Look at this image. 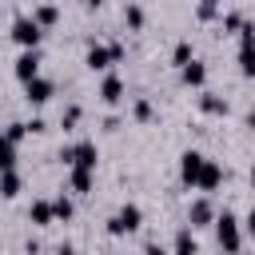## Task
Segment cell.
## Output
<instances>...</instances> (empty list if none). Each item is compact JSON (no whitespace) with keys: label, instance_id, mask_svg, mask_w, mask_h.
I'll return each mask as SVG.
<instances>
[{"label":"cell","instance_id":"6da1fadb","mask_svg":"<svg viewBox=\"0 0 255 255\" xmlns=\"http://www.w3.org/2000/svg\"><path fill=\"white\" fill-rule=\"evenodd\" d=\"M60 159H64V167H92V171H96V163H100V147H96L92 139H76V143L60 147Z\"/></svg>","mask_w":255,"mask_h":255},{"label":"cell","instance_id":"7a4b0ae2","mask_svg":"<svg viewBox=\"0 0 255 255\" xmlns=\"http://www.w3.org/2000/svg\"><path fill=\"white\" fill-rule=\"evenodd\" d=\"M211 227H215V243H219L223 251H239V247H243V235H239V219H235L231 211H219V215L211 219Z\"/></svg>","mask_w":255,"mask_h":255},{"label":"cell","instance_id":"3957f363","mask_svg":"<svg viewBox=\"0 0 255 255\" xmlns=\"http://www.w3.org/2000/svg\"><path fill=\"white\" fill-rule=\"evenodd\" d=\"M120 60H124V44H92L88 56H84V64H88L92 72H108V68L120 64Z\"/></svg>","mask_w":255,"mask_h":255},{"label":"cell","instance_id":"277c9868","mask_svg":"<svg viewBox=\"0 0 255 255\" xmlns=\"http://www.w3.org/2000/svg\"><path fill=\"white\" fill-rule=\"evenodd\" d=\"M139 223H143V211H139L135 203H124V207L108 219V235H131V231H139Z\"/></svg>","mask_w":255,"mask_h":255},{"label":"cell","instance_id":"5b68a950","mask_svg":"<svg viewBox=\"0 0 255 255\" xmlns=\"http://www.w3.org/2000/svg\"><path fill=\"white\" fill-rule=\"evenodd\" d=\"M12 40H16L20 48H40L44 28H40L32 16H16V20H12Z\"/></svg>","mask_w":255,"mask_h":255},{"label":"cell","instance_id":"8992f818","mask_svg":"<svg viewBox=\"0 0 255 255\" xmlns=\"http://www.w3.org/2000/svg\"><path fill=\"white\" fill-rule=\"evenodd\" d=\"M235 60H239V72L251 80L255 76V24H243L239 28V56Z\"/></svg>","mask_w":255,"mask_h":255},{"label":"cell","instance_id":"52a82bcc","mask_svg":"<svg viewBox=\"0 0 255 255\" xmlns=\"http://www.w3.org/2000/svg\"><path fill=\"white\" fill-rule=\"evenodd\" d=\"M52 96H56V84H52V80H44V76L24 80V100H28V104H36V108H40V104H48Z\"/></svg>","mask_w":255,"mask_h":255},{"label":"cell","instance_id":"ba28073f","mask_svg":"<svg viewBox=\"0 0 255 255\" xmlns=\"http://www.w3.org/2000/svg\"><path fill=\"white\" fill-rule=\"evenodd\" d=\"M12 72H16V80H20V84H24V80H32V76H40V52H36V48H24V52L16 56Z\"/></svg>","mask_w":255,"mask_h":255},{"label":"cell","instance_id":"9c48e42d","mask_svg":"<svg viewBox=\"0 0 255 255\" xmlns=\"http://www.w3.org/2000/svg\"><path fill=\"white\" fill-rule=\"evenodd\" d=\"M219 183H223V167H219L215 159H203V167H199V175H195L191 187H195V191H215Z\"/></svg>","mask_w":255,"mask_h":255},{"label":"cell","instance_id":"30bf717a","mask_svg":"<svg viewBox=\"0 0 255 255\" xmlns=\"http://www.w3.org/2000/svg\"><path fill=\"white\" fill-rule=\"evenodd\" d=\"M203 159H207V155H203V151H195V147H187V151L179 155V179H183L187 187L195 183V175H199V167H203Z\"/></svg>","mask_w":255,"mask_h":255},{"label":"cell","instance_id":"8fae6325","mask_svg":"<svg viewBox=\"0 0 255 255\" xmlns=\"http://www.w3.org/2000/svg\"><path fill=\"white\" fill-rule=\"evenodd\" d=\"M211 219H215L211 199H191V207H187V227H191V231H195V227H211Z\"/></svg>","mask_w":255,"mask_h":255},{"label":"cell","instance_id":"7c38bea8","mask_svg":"<svg viewBox=\"0 0 255 255\" xmlns=\"http://www.w3.org/2000/svg\"><path fill=\"white\" fill-rule=\"evenodd\" d=\"M179 80H183L187 88H203V84H207V68H203V64L191 56L187 64H179Z\"/></svg>","mask_w":255,"mask_h":255},{"label":"cell","instance_id":"4fadbf2b","mask_svg":"<svg viewBox=\"0 0 255 255\" xmlns=\"http://www.w3.org/2000/svg\"><path fill=\"white\" fill-rule=\"evenodd\" d=\"M92 183H96V171H92V167H68V187H72L76 195H88Z\"/></svg>","mask_w":255,"mask_h":255},{"label":"cell","instance_id":"5bb4252c","mask_svg":"<svg viewBox=\"0 0 255 255\" xmlns=\"http://www.w3.org/2000/svg\"><path fill=\"white\" fill-rule=\"evenodd\" d=\"M20 187H24L20 171H16V167H4V171H0V195H4V199H16Z\"/></svg>","mask_w":255,"mask_h":255},{"label":"cell","instance_id":"9a60e30c","mask_svg":"<svg viewBox=\"0 0 255 255\" xmlns=\"http://www.w3.org/2000/svg\"><path fill=\"white\" fill-rule=\"evenodd\" d=\"M100 100H104V104H120V100H124V80H120V76H104Z\"/></svg>","mask_w":255,"mask_h":255},{"label":"cell","instance_id":"2e32d148","mask_svg":"<svg viewBox=\"0 0 255 255\" xmlns=\"http://www.w3.org/2000/svg\"><path fill=\"white\" fill-rule=\"evenodd\" d=\"M28 219H32L36 227H48V223H56V215H52V199H36V203L28 207Z\"/></svg>","mask_w":255,"mask_h":255},{"label":"cell","instance_id":"e0dca14e","mask_svg":"<svg viewBox=\"0 0 255 255\" xmlns=\"http://www.w3.org/2000/svg\"><path fill=\"white\" fill-rule=\"evenodd\" d=\"M199 112H207V116H227L231 108H227V100H223V96L203 92V96H199Z\"/></svg>","mask_w":255,"mask_h":255},{"label":"cell","instance_id":"ac0fdd59","mask_svg":"<svg viewBox=\"0 0 255 255\" xmlns=\"http://www.w3.org/2000/svg\"><path fill=\"white\" fill-rule=\"evenodd\" d=\"M52 215H56V223H68V219L76 215V203H72L68 195H56V199H52Z\"/></svg>","mask_w":255,"mask_h":255},{"label":"cell","instance_id":"d6986e66","mask_svg":"<svg viewBox=\"0 0 255 255\" xmlns=\"http://www.w3.org/2000/svg\"><path fill=\"white\" fill-rule=\"evenodd\" d=\"M32 20H36L40 28H52V24L60 20V8H56V4H40V8L32 12Z\"/></svg>","mask_w":255,"mask_h":255},{"label":"cell","instance_id":"ffe728a7","mask_svg":"<svg viewBox=\"0 0 255 255\" xmlns=\"http://www.w3.org/2000/svg\"><path fill=\"white\" fill-rule=\"evenodd\" d=\"M124 24H128L131 32H139V28H143V8H139V4H124Z\"/></svg>","mask_w":255,"mask_h":255},{"label":"cell","instance_id":"44dd1931","mask_svg":"<svg viewBox=\"0 0 255 255\" xmlns=\"http://www.w3.org/2000/svg\"><path fill=\"white\" fill-rule=\"evenodd\" d=\"M171 247L175 251H199V243H195V235H191V227H183L175 239H171Z\"/></svg>","mask_w":255,"mask_h":255},{"label":"cell","instance_id":"7402d4cb","mask_svg":"<svg viewBox=\"0 0 255 255\" xmlns=\"http://www.w3.org/2000/svg\"><path fill=\"white\" fill-rule=\"evenodd\" d=\"M219 12H223V0H199V8H195L199 20H215Z\"/></svg>","mask_w":255,"mask_h":255},{"label":"cell","instance_id":"603a6c76","mask_svg":"<svg viewBox=\"0 0 255 255\" xmlns=\"http://www.w3.org/2000/svg\"><path fill=\"white\" fill-rule=\"evenodd\" d=\"M4 167H16V143H12L8 135L0 139V171H4Z\"/></svg>","mask_w":255,"mask_h":255},{"label":"cell","instance_id":"cb8c5ba5","mask_svg":"<svg viewBox=\"0 0 255 255\" xmlns=\"http://www.w3.org/2000/svg\"><path fill=\"white\" fill-rule=\"evenodd\" d=\"M131 116H135V120H139V124H147V120H151V116H155V108H151V100H143V96H139V100H135V104H131Z\"/></svg>","mask_w":255,"mask_h":255},{"label":"cell","instance_id":"d4e9b609","mask_svg":"<svg viewBox=\"0 0 255 255\" xmlns=\"http://www.w3.org/2000/svg\"><path fill=\"white\" fill-rule=\"evenodd\" d=\"M191 56H195V48H191V44H187V40H179V44H175V52H171V64H175V68H179V64H187V60H191Z\"/></svg>","mask_w":255,"mask_h":255},{"label":"cell","instance_id":"484cf974","mask_svg":"<svg viewBox=\"0 0 255 255\" xmlns=\"http://www.w3.org/2000/svg\"><path fill=\"white\" fill-rule=\"evenodd\" d=\"M80 116H84V112H80V104H68V112L60 116V128H64V131H72V128L80 124Z\"/></svg>","mask_w":255,"mask_h":255},{"label":"cell","instance_id":"4316f807","mask_svg":"<svg viewBox=\"0 0 255 255\" xmlns=\"http://www.w3.org/2000/svg\"><path fill=\"white\" fill-rule=\"evenodd\" d=\"M219 24H223V32H239L243 28V16L239 12H219Z\"/></svg>","mask_w":255,"mask_h":255},{"label":"cell","instance_id":"83f0119b","mask_svg":"<svg viewBox=\"0 0 255 255\" xmlns=\"http://www.w3.org/2000/svg\"><path fill=\"white\" fill-rule=\"evenodd\" d=\"M4 135H8L12 143H20V139L28 135V124H20V120H16V124H8V128H4Z\"/></svg>","mask_w":255,"mask_h":255},{"label":"cell","instance_id":"f1b7e54d","mask_svg":"<svg viewBox=\"0 0 255 255\" xmlns=\"http://www.w3.org/2000/svg\"><path fill=\"white\" fill-rule=\"evenodd\" d=\"M243 227H247V235H255V207L247 211V219H243Z\"/></svg>","mask_w":255,"mask_h":255},{"label":"cell","instance_id":"f546056e","mask_svg":"<svg viewBox=\"0 0 255 255\" xmlns=\"http://www.w3.org/2000/svg\"><path fill=\"white\" fill-rule=\"evenodd\" d=\"M84 4H88V8H100V4H104V0H84Z\"/></svg>","mask_w":255,"mask_h":255},{"label":"cell","instance_id":"4dcf8cb0","mask_svg":"<svg viewBox=\"0 0 255 255\" xmlns=\"http://www.w3.org/2000/svg\"><path fill=\"white\" fill-rule=\"evenodd\" d=\"M251 187H255V163H251Z\"/></svg>","mask_w":255,"mask_h":255},{"label":"cell","instance_id":"1f68e13d","mask_svg":"<svg viewBox=\"0 0 255 255\" xmlns=\"http://www.w3.org/2000/svg\"><path fill=\"white\" fill-rule=\"evenodd\" d=\"M0 139H4V131H0Z\"/></svg>","mask_w":255,"mask_h":255}]
</instances>
